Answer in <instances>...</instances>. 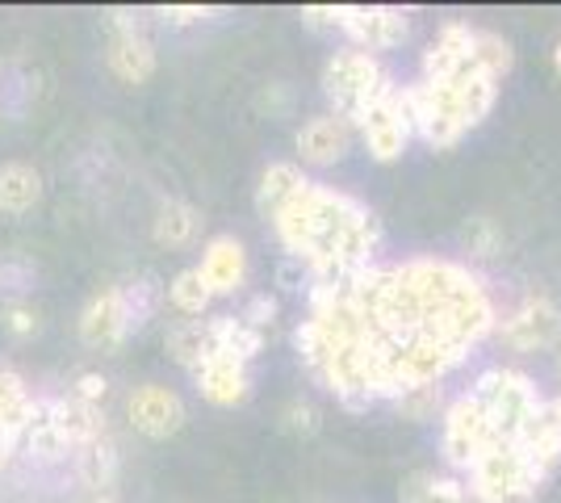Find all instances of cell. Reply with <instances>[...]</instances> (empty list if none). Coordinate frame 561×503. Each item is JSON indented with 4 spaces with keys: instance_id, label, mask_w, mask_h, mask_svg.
I'll use <instances>...</instances> for the list:
<instances>
[{
    "instance_id": "obj_1",
    "label": "cell",
    "mask_w": 561,
    "mask_h": 503,
    "mask_svg": "<svg viewBox=\"0 0 561 503\" xmlns=\"http://www.w3.org/2000/svg\"><path fill=\"white\" fill-rule=\"evenodd\" d=\"M323 93H328V101L335 105L331 114H340V118L356 130V122L365 118L381 96L394 93V80L381 68L377 55L344 47L323 64Z\"/></svg>"
},
{
    "instance_id": "obj_2",
    "label": "cell",
    "mask_w": 561,
    "mask_h": 503,
    "mask_svg": "<svg viewBox=\"0 0 561 503\" xmlns=\"http://www.w3.org/2000/svg\"><path fill=\"white\" fill-rule=\"evenodd\" d=\"M494 441H499V432H494V420L486 403L478 399V395H457L453 403L445 408V432H440V454L453 470H461V475H473V466L482 461V454L491 449Z\"/></svg>"
},
{
    "instance_id": "obj_3",
    "label": "cell",
    "mask_w": 561,
    "mask_h": 503,
    "mask_svg": "<svg viewBox=\"0 0 561 503\" xmlns=\"http://www.w3.org/2000/svg\"><path fill=\"white\" fill-rule=\"evenodd\" d=\"M469 395H478V399L486 403V411H491V420H494V432H499L503 441H515V432L524 428V420L545 408V399H540V390L533 386V378L519 374V369H503V365L486 369L478 382L469 386Z\"/></svg>"
},
{
    "instance_id": "obj_4",
    "label": "cell",
    "mask_w": 561,
    "mask_h": 503,
    "mask_svg": "<svg viewBox=\"0 0 561 503\" xmlns=\"http://www.w3.org/2000/svg\"><path fill=\"white\" fill-rule=\"evenodd\" d=\"M473 487L469 495L478 503H537L540 500V482L528 475L524 457L515 449V441H494L491 449L482 454V461L473 466Z\"/></svg>"
},
{
    "instance_id": "obj_5",
    "label": "cell",
    "mask_w": 561,
    "mask_h": 503,
    "mask_svg": "<svg viewBox=\"0 0 561 503\" xmlns=\"http://www.w3.org/2000/svg\"><path fill=\"white\" fill-rule=\"evenodd\" d=\"M407 96V114H411V130L420 135L427 147L445 151V147L461 144L466 135V122H461V110H457V96L445 80H420L411 89H402Z\"/></svg>"
},
{
    "instance_id": "obj_6",
    "label": "cell",
    "mask_w": 561,
    "mask_h": 503,
    "mask_svg": "<svg viewBox=\"0 0 561 503\" xmlns=\"http://www.w3.org/2000/svg\"><path fill=\"white\" fill-rule=\"evenodd\" d=\"M356 130H360V139H365V147H369V156H374L377 164H394V160H402V151H407V144H411V114H407V96L390 93L381 96L374 110L365 114V118L356 122Z\"/></svg>"
},
{
    "instance_id": "obj_7",
    "label": "cell",
    "mask_w": 561,
    "mask_h": 503,
    "mask_svg": "<svg viewBox=\"0 0 561 503\" xmlns=\"http://www.w3.org/2000/svg\"><path fill=\"white\" fill-rule=\"evenodd\" d=\"M499 340L515 353H545L561 335V311L549 298H524L507 319H499Z\"/></svg>"
},
{
    "instance_id": "obj_8",
    "label": "cell",
    "mask_w": 561,
    "mask_h": 503,
    "mask_svg": "<svg viewBox=\"0 0 561 503\" xmlns=\"http://www.w3.org/2000/svg\"><path fill=\"white\" fill-rule=\"evenodd\" d=\"M344 34L352 38L356 50H394L402 47L407 38V13L402 9H390V4H344Z\"/></svg>"
},
{
    "instance_id": "obj_9",
    "label": "cell",
    "mask_w": 561,
    "mask_h": 503,
    "mask_svg": "<svg viewBox=\"0 0 561 503\" xmlns=\"http://www.w3.org/2000/svg\"><path fill=\"white\" fill-rule=\"evenodd\" d=\"M126 411H130L135 432H142L147 441H168V436H176V432L185 428V420H188L185 399L160 382L139 386V390L130 395Z\"/></svg>"
},
{
    "instance_id": "obj_10",
    "label": "cell",
    "mask_w": 561,
    "mask_h": 503,
    "mask_svg": "<svg viewBox=\"0 0 561 503\" xmlns=\"http://www.w3.org/2000/svg\"><path fill=\"white\" fill-rule=\"evenodd\" d=\"M515 449H519V457H524L528 475L545 487V479L561 466V428L553 424L549 408H540L537 415L524 420V428L515 432Z\"/></svg>"
},
{
    "instance_id": "obj_11",
    "label": "cell",
    "mask_w": 561,
    "mask_h": 503,
    "mask_svg": "<svg viewBox=\"0 0 561 503\" xmlns=\"http://www.w3.org/2000/svg\"><path fill=\"white\" fill-rule=\"evenodd\" d=\"M294 144H298L302 164L331 168L352 151V126L340 118V114H319V118H310L302 130H298Z\"/></svg>"
},
{
    "instance_id": "obj_12",
    "label": "cell",
    "mask_w": 561,
    "mask_h": 503,
    "mask_svg": "<svg viewBox=\"0 0 561 503\" xmlns=\"http://www.w3.org/2000/svg\"><path fill=\"white\" fill-rule=\"evenodd\" d=\"M193 378H197L202 399L214 403V408H239V403H248V395H252V374H248V365L227 357V353H214Z\"/></svg>"
},
{
    "instance_id": "obj_13",
    "label": "cell",
    "mask_w": 561,
    "mask_h": 503,
    "mask_svg": "<svg viewBox=\"0 0 561 503\" xmlns=\"http://www.w3.org/2000/svg\"><path fill=\"white\" fill-rule=\"evenodd\" d=\"M130 332L135 328H130V315H126V302H122V289L96 294L93 302L80 311V340L93 344V348H117Z\"/></svg>"
},
{
    "instance_id": "obj_14",
    "label": "cell",
    "mask_w": 561,
    "mask_h": 503,
    "mask_svg": "<svg viewBox=\"0 0 561 503\" xmlns=\"http://www.w3.org/2000/svg\"><path fill=\"white\" fill-rule=\"evenodd\" d=\"M197 268H202L206 286L214 289V298L218 294H234V289H243V282H248V252H243V243L234 240V236H214L206 243Z\"/></svg>"
},
{
    "instance_id": "obj_15",
    "label": "cell",
    "mask_w": 561,
    "mask_h": 503,
    "mask_svg": "<svg viewBox=\"0 0 561 503\" xmlns=\"http://www.w3.org/2000/svg\"><path fill=\"white\" fill-rule=\"evenodd\" d=\"M445 84L453 89V96H457V110H461L466 130H473L478 122H486V114L494 110V96H499V84L473 68V55H469V64H461L457 72L448 76Z\"/></svg>"
},
{
    "instance_id": "obj_16",
    "label": "cell",
    "mask_w": 561,
    "mask_h": 503,
    "mask_svg": "<svg viewBox=\"0 0 561 503\" xmlns=\"http://www.w3.org/2000/svg\"><path fill=\"white\" fill-rule=\"evenodd\" d=\"M473 34H478V30H469L466 22L440 25L436 43L423 55V80H448L461 64H469V55H473Z\"/></svg>"
},
{
    "instance_id": "obj_17",
    "label": "cell",
    "mask_w": 561,
    "mask_h": 503,
    "mask_svg": "<svg viewBox=\"0 0 561 503\" xmlns=\"http://www.w3.org/2000/svg\"><path fill=\"white\" fill-rule=\"evenodd\" d=\"M105 64L122 84H147L156 76V47L142 38V30H126V34H114Z\"/></svg>"
},
{
    "instance_id": "obj_18",
    "label": "cell",
    "mask_w": 561,
    "mask_h": 503,
    "mask_svg": "<svg viewBox=\"0 0 561 503\" xmlns=\"http://www.w3.org/2000/svg\"><path fill=\"white\" fill-rule=\"evenodd\" d=\"M47 408H50L55 428L64 432V441H68L71 449H84V445H93L96 436H105L101 411L89 408V403H80V399H50Z\"/></svg>"
},
{
    "instance_id": "obj_19",
    "label": "cell",
    "mask_w": 561,
    "mask_h": 503,
    "mask_svg": "<svg viewBox=\"0 0 561 503\" xmlns=\"http://www.w3.org/2000/svg\"><path fill=\"white\" fill-rule=\"evenodd\" d=\"M398 503H473L469 487L453 475L436 470H411L398 487Z\"/></svg>"
},
{
    "instance_id": "obj_20",
    "label": "cell",
    "mask_w": 561,
    "mask_h": 503,
    "mask_svg": "<svg viewBox=\"0 0 561 503\" xmlns=\"http://www.w3.org/2000/svg\"><path fill=\"white\" fill-rule=\"evenodd\" d=\"M43 197V176L34 164H0V215H25Z\"/></svg>"
},
{
    "instance_id": "obj_21",
    "label": "cell",
    "mask_w": 561,
    "mask_h": 503,
    "mask_svg": "<svg viewBox=\"0 0 561 503\" xmlns=\"http://www.w3.org/2000/svg\"><path fill=\"white\" fill-rule=\"evenodd\" d=\"M306 185V172L298 164H289V160H277V164H268L260 172V185H256V210L268 222L277 218V210L294 197V193Z\"/></svg>"
},
{
    "instance_id": "obj_22",
    "label": "cell",
    "mask_w": 561,
    "mask_h": 503,
    "mask_svg": "<svg viewBox=\"0 0 561 503\" xmlns=\"http://www.w3.org/2000/svg\"><path fill=\"white\" fill-rule=\"evenodd\" d=\"M168 353L176 365H185L188 374H197L206 361L214 357V332H210V319H185L168 332Z\"/></svg>"
},
{
    "instance_id": "obj_23",
    "label": "cell",
    "mask_w": 561,
    "mask_h": 503,
    "mask_svg": "<svg viewBox=\"0 0 561 503\" xmlns=\"http://www.w3.org/2000/svg\"><path fill=\"white\" fill-rule=\"evenodd\" d=\"M210 332H214V353H227V357L243 361V365H252L260 357V348H264V332H256L252 323H243L234 315L210 319Z\"/></svg>"
},
{
    "instance_id": "obj_24",
    "label": "cell",
    "mask_w": 561,
    "mask_h": 503,
    "mask_svg": "<svg viewBox=\"0 0 561 503\" xmlns=\"http://www.w3.org/2000/svg\"><path fill=\"white\" fill-rule=\"evenodd\" d=\"M34 411H38V399H30L22 378L0 365V428L9 436H22L30 428V420H34Z\"/></svg>"
},
{
    "instance_id": "obj_25",
    "label": "cell",
    "mask_w": 561,
    "mask_h": 503,
    "mask_svg": "<svg viewBox=\"0 0 561 503\" xmlns=\"http://www.w3.org/2000/svg\"><path fill=\"white\" fill-rule=\"evenodd\" d=\"M197 227H202V215L188 202L172 197V202L160 206V215L151 222V236H156L160 248H185V243L197 240Z\"/></svg>"
},
{
    "instance_id": "obj_26",
    "label": "cell",
    "mask_w": 561,
    "mask_h": 503,
    "mask_svg": "<svg viewBox=\"0 0 561 503\" xmlns=\"http://www.w3.org/2000/svg\"><path fill=\"white\" fill-rule=\"evenodd\" d=\"M512 64H515V50L503 34H494V30H478L473 34V68L486 76V80L499 84L503 76L512 72Z\"/></svg>"
},
{
    "instance_id": "obj_27",
    "label": "cell",
    "mask_w": 561,
    "mask_h": 503,
    "mask_svg": "<svg viewBox=\"0 0 561 503\" xmlns=\"http://www.w3.org/2000/svg\"><path fill=\"white\" fill-rule=\"evenodd\" d=\"M168 302H172L181 315H188V319L206 315V307L214 302V289L206 286L202 268H181V273L168 282Z\"/></svg>"
},
{
    "instance_id": "obj_28",
    "label": "cell",
    "mask_w": 561,
    "mask_h": 503,
    "mask_svg": "<svg viewBox=\"0 0 561 503\" xmlns=\"http://www.w3.org/2000/svg\"><path fill=\"white\" fill-rule=\"evenodd\" d=\"M80 479L89 482V487H114V479H117V449H114V441L110 436H96L93 445H84L80 449ZM105 495V491H101Z\"/></svg>"
},
{
    "instance_id": "obj_29",
    "label": "cell",
    "mask_w": 561,
    "mask_h": 503,
    "mask_svg": "<svg viewBox=\"0 0 561 503\" xmlns=\"http://www.w3.org/2000/svg\"><path fill=\"white\" fill-rule=\"evenodd\" d=\"M30 286H34V264L25 256H0V289L13 294V302H22Z\"/></svg>"
},
{
    "instance_id": "obj_30",
    "label": "cell",
    "mask_w": 561,
    "mask_h": 503,
    "mask_svg": "<svg viewBox=\"0 0 561 503\" xmlns=\"http://www.w3.org/2000/svg\"><path fill=\"white\" fill-rule=\"evenodd\" d=\"M436 408H440V386H420V390H407V395L398 399V411H402L407 420H427Z\"/></svg>"
},
{
    "instance_id": "obj_31",
    "label": "cell",
    "mask_w": 561,
    "mask_h": 503,
    "mask_svg": "<svg viewBox=\"0 0 561 503\" xmlns=\"http://www.w3.org/2000/svg\"><path fill=\"white\" fill-rule=\"evenodd\" d=\"M466 248L473 256H494V252H499V231H494L491 218H469Z\"/></svg>"
},
{
    "instance_id": "obj_32",
    "label": "cell",
    "mask_w": 561,
    "mask_h": 503,
    "mask_svg": "<svg viewBox=\"0 0 561 503\" xmlns=\"http://www.w3.org/2000/svg\"><path fill=\"white\" fill-rule=\"evenodd\" d=\"M285 428L298 432V436H314V432H319V408H314V403H302V399H294V403L285 408Z\"/></svg>"
},
{
    "instance_id": "obj_33",
    "label": "cell",
    "mask_w": 561,
    "mask_h": 503,
    "mask_svg": "<svg viewBox=\"0 0 561 503\" xmlns=\"http://www.w3.org/2000/svg\"><path fill=\"white\" fill-rule=\"evenodd\" d=\"M4 328L13 335H34L38 332V311L30 302H9L4 307Z\"/></svg>"
},
{
    "instance_id": "obj_34",
    "label": "cell",
    "mask_w": 561,
    "mask_h": 503,
    "mask_svg": "<svg viewBox=\"0 0 561 503\" xmlns=\"http://www.w3.org/2000/svg\"><path fill=\"white\" fill-rule=\"evenodd\" d=\"M302 22L310 30H340L344 25V4H306Z\"/></svg>"
},
{
    "instance_id": "obj_35",
    "label": "cell",
    "mask_w": 561,
    "mask_h": 503,
    "mask_svg": "<svg viewBox=\"0 0 561 503\" xmlns=\"http://www.w3.org/2000/svg\"><path fill=\"white\" fill-rule=\"evenodd\" d=\"M105 390H110V382H105L101 374H93V369H89V374H80V378H76V386H71V399H80V403L96 408V403L105 399Z\"/></svg>"
},
{
    "instance_id": "obj_36",
    "label": "cell",
    "mask_w": 561,
    "mask_h": 503,
    "mask_svg": "<svg viewBox=\"0 0 561 503\" xmlns=\"http://www.w3.org/2000/svg\"><path fill=\"white\" fill-rule=\"evenodd\" d=\"M277 319V302L268 298V294H256L252 302H248V311H243V323H252L256 332H264V323H273Z\"/></svg>"
},
{
    "instance_id": "obj_37",
    "label": "cell",
    "mask_w": 561,
    "mask_h": 503,
    "mask_svg": "<svg viewBox=\"0 0 561 503\" xmlns=\"http://www.w3.org/2000/svg\"><path fill=\"white\" fill-rule=\"evenodd\" d=\"M202 18H210V9H202V4H168L164 9L168 25H193L202 22Z\"/></svg>"
},
{
    "instance_id": "obj_38",
    "label": "cell",
    "mask_w": 561,
    "mask_h": 503,
    "mask_svg": "<svg viewBox=\"0 0 561 503\" xmlns=\"http://www.w3.org/2000/svg\"><path fill=\"white\" fill-rule=\"evenodd\" d=\"M13 441H18V436H9V432L0 428V470H4V466H9V457H13Z\"/></svg>"
},
{
    "instance_id": "obj_39",
    "label": "cell",
    "mask_w": 561,
    "mask_h": 503,
    "mask_svg": "<svg viewBox=\"0 0 561 503\" xmlns=\"http://www.w3.org/2000/svg\"><path fill=\"white\" fill-rule=\"evenodd\" d=\"M545 408H549V415H553V424H558V428H561V395H558V399H549Z\"/></svg>"
},
{
    "instance_id": "obj_40",
    "label": "cell",
    "mask_w": 561,
    "mask_h": 503,
    "mask_svg": "<svg viewBox=\"0 0 561 503\" xmlns=\"http://www.w3.org/2000/svg\"><path fill=\"white\" fill-rule=\"evenodd\" d=\"M553 68H558V72H561V43H558V47H553Z\"/></svg>"
},
{
    "instance_id": "obj_41",
    "label": "cell",
    "mask_w": 561,
    "mask_h": 503,
    "mask_svg": "<svg viewBox=\"0 0 561 503\" xmlns=\"http://www.w3.org/2000/svg\"><path fill=\"white\" fill-rule=\"evenodd\" d=\"M93 503H117V500H114V495H96Z\"/></svg>"
},
{
    "instance_id": "obj_42",
    "label": "cell",
    "mask_w": 561,
    "mask_h": 503,
    "mask_svg": "<svg viewBox=\"0 0 561 503\" xmlns=\"http://www.w3.org/2000/svg\"><path fill=\"white\" fill-rule=\"evenodd\" d=\"M558 378H561V353H558Z\"/></svg>"
}]
</instances>
